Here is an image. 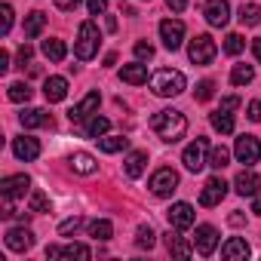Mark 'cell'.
<instances>
[{
	"instance_id": "83f0119b",
	"label": "cell",
	"mask_w": 261,
	"mask_h": 261,
	"mask_svg": "<svg viewBox=\"0 0 261 261\" xmlns=\"http://www.w3.org/2000/svg\"><path fill=\"white\" fill-rule=\"evenodd\" d=\"M108 129H111V120H108V117H98V114H92V117H89V123H86V136L98 142L101 136H108Z\"/></svg>"
},
{
	"instance_id": "74e56055",
	"label": "cell",
	"mask_w": 261,
	"mask_h": 261,
	"mask_svg": "<svg viewBox=\"0 0 261 261\" xmlns=\"http://www.w3.org/2000/svg\"><path fill=\"white\" fill-rule=\"evenodd\" d=\"M212 95H215V83H212V80H203V83L197 86V92H194L197 101H209Z\"/></svg>"
},
{
	"instance_id": "3957f363",
	"label": "cell",
	"mask_w": 261,
	"mask_h": 261,
	"mask_svg": "<svg viewBox=\"0 0 261 261\" xmlns=\"http://www.w3.org/2000/svg\"><path fill=\"white\" fill-rule=\"evenodd\" d=\"M98 43H101V34H98L95 22H83V25H80V31H77V43H74V53H77V59H80V62H89V59H95V53H98Z\"/></svg>"
},
{
	"instance_id": "5bb4252c",
	"label": "cell",
	"mask_w": 261,
	"mask_h": 261,
	"mask_svg": "<svg viewBox=\"0 0 261 261\" xmlns=\"http://www.w3.org/2000/svg\"><path fill=\"white\" fill-rule=\"evenodd\" d=\"M13 154H16L19 160L31 163V160L40 157V142L31 139V136H19V139H13Z\"/></svg>"
},
{
	"instance_id": "8d00e7d4",
	"label": "cell",
	"mask_w": 261,
	"mask_h": 261,
	"mask_svg": "<svg viewBox=\"0 0 261 261\" xmlns=\"http://www.w3.org/2000/svg\"><path fill=\"white\" fill-rule=\"evenodd\" d=\"M31 212H49V200L43 191H31V203H28Z\"/></svg>"
},
{
	"instance_id": "2e32d148",
	"label": "cell",
	"mask_w": 261,
	"mask_h": 261,
	"mask_svg": "<svg viewBox=\"0 0 261 261\" xmlns=\"http://www.w3.org/2000/svg\"><path fill=\"white\" fill-rule=\"evenodd\" d=\"M98 101H101V95L92 89V92H86V98H83L80 105H74V108L68 111V117H71L74 123H80V120H86V117H92V114L98 111Z\"/></svg>"
},
{
	"instance_id": "277c9868",
	"label": "cell",
	"mask_w": 261,
	"mask_h": 261,
	"mask_svg": "<svg viewBox=\"0 0 261 261\" xmlns=\"http://www.w3.org/2000/svg\"><path fill=\"white\" fill-rule=\"evenodd\" d=\"M215 53H218V46H215V40H212L209 34H197V37L188 43V59H191L194 65H209V62L215 59Z\"/></svg>"
},
{
	"instance_id": "4fadbf2b",
	"label": "cell",
	"mask_w": 261,
	"mask_h": 261,
	"mask_svg": "<svg viewBox=\"0 0 261 261\" xmlns=\"http://www.w3.org/2000/svg\"><path fill=\"white\" fill-rule=\"evenodd\" d=\"M4 243H7L10 252H28L34 246V233L28 227H10L7 237H4Z\"/></svg>"
},
{
	"instance_id": "f546056e",
	"label": "cell",
	"mask_w": 261,
	"mask_h": 261,
	"mask_svg": "<svg viewBox=\"0 0 261 261\" xmlns=\"http://www.w3.org/2000/svg\"><path fill=\"white\" fill-rule=\"evenodd\" d=\"M255 80V68L252 65H233V71H230V83L233 86H249Z\"/></svg>"
},
{
	"instance_id": "bcb514c9",
	"label": "cell",
	"mask_w": 261,
	"mask_h": 261,
	"mask_svg": "<svg viewBox=\"0 0 261 261\" xmlns=\"http://www.w3.org/2000/svg\"><path fill=\"white\" fill-rule=\"evenodd\" d=\"M56 7L68 13V10H77V7H80V0H56Z\"/></svg>"
},
{
	"instance_id": "44dd1931",
	"label": "cell",
	"mask_w": 261,
	"mask_h": 261,
	"mask_svg": "<svg viewBox=\"0 0 261 261\" xmlns=\"http://www.w3.org/2000/svg\"><path fill=\"white\" fill-rule=\"evenodd\" d=\"M258 185H261V181H258V175H255L252 169H243V172L233 178V188H237L240 197H255V194H258Z\"/></svg>"
},
{
	"instance_id": "ab89813d",
	"label": "cell",
	"mask_w": 261,
	"mask_h": 261,
	"mask_svg": "<svg viewBox=\"0 0 261 261\" xmlns=\"http://www.w3.org/2000/svg\"><path fill=\"white\" fill-rule=\"evenodd\" d=\"M136 246H139V249H151V246H154V230H151V227H139Z\"/></svg>"
},
{
	"instance_id": "f6af8a7d",
	"label": "cell",
	"mask_w": 261,
	"mask_h": 261,
	"mask_svg": "<svg viewBox=\"0 0 261 261\" xmlns=\"http://www.w3.org/2000/svg\"><path fill=\"white\" fill-rule=\"evenodd\" d=\"M31 56H34V49H31L28 43H22V46H19V62L25 65V62H31Z\"/></svg>"
},
{
	"instance_id": "4dcf8cb0",
	"label": "cell",
	"mask_w": 261,
	"mask_h": 261,
	"mask_svg": "<svg viewBox=\"0 0 261 261\" xmlns=\"http://www.w3.org/2000/svg\"><path fill=\"white\" fill-rule=\"evenodd\" d=\"M111 233H114V224L108 221V218H95V221H89V237L92 240H111Z\"/></svg>"
},
{
	"instance_id": "9c48e42d",
	"label": "cell",
	"mask_w": 261,
	"mask_h": 261,
	"mask_svg": "<svg viewBox=\"0 0 261 261\" xmlns=\"http://www.w3.org/2000/svg\"><path fill=\"white\" fill-rule=\"evenodd\" d=\"M224 194H227V181L221 178V175H212V178H206V185H203V191H200V206H218L221 200H224Z\"/></svg>"
},
{
	"instance_id": "e575fe53",
	"label": "cell",
	"mask_w": 261,
	"mask_h": 261,
	"mask_svg": "<svg viewBox=\"0 0 261 261\" xmlns=\"http://www.w3.org/2000/svg\"><path fill=\"white\" fill-rule=\"evenodd\" d=\"M7 95H10V101L22 105V101H28V98H31V86H28V83H22V80H19V83H10V92H7Z\"/></svg>"
},
{
	"instance_id": "c3c4849f",
	"label": "cell",
	"mask_w": 261,
	"mask_h": 261,
	"mask_svg": "<svg viewBox=\"0 0 261 261\" xmlns=\"http://www.w3.org/2000/svg\"><path fill=\"white\" fill-rule=\"evenodd\" d=\"M166 7H169L172 13H181V10L188 7V0H166Z\"/></svg>"
},
{
	"instance_id": "681fc988",
	"label": "cell",
	"mask_w": 261,
	"mask_h": 261,
	"mask_svg": "<svg viewBox=\"0 0 261 261\" xmlns=\"http://www.w3.org/2000/svg\"><path fill=\"white\" fill-rule=\"evenodd\" d=\"M221 108H227V111H233V108H240V98H237V95H227V98L221 101Z\"/></svg>"
},
{
	"instance_id": "d6a6232c",
	"label": "cell",
	"mask_w": 261,
	"mask_h": 261,
	"mask_svg": "<svg viewBox=\"0 0 261 261\" xmlns=\"http://www.w3.org/2000/svg\"><path fill=\"white\" fill-rule=\"evenodd\" d=\"M227 163H230V151H227L224 145H218V148L209 151V166H212V169H224Z\"/></svg>"
},
{
	"instance_id": "7bdbcfd3",
	"label": "cell",
	"mask_w": 261,
	"mask_h": 261,
	"mask_svg": "<svg viewBox=\"0 0 261 261\" xmlns=\"http://www.w3.org/2000/svg\"><path fill=\"white\" fill-rule=\"evenodd\" d=\"M86 10H89V16H101L108 10V0H86Z\"/></svg>"
},
{
	"instance_id": "ac0fdd59",
	"label": "cell",
	"mask_w": 261,
	"mask_h": 261,
	"mask_svg": "<svg viewBox=\"0 0 261 261\" xmlns=\"http://www.w3.org/2000/svg\"><path fill=\"white\" fill-rule=\"evenodd\" d=\"M120 80L129 83V86H142V83H148V65H142V62L123 65V68H120Z\"/></svg>"
},
{
	"instance_id": "d6986e66",
	"label": "cell",
	"mask_w": 261,
	"mask_h": 261,
	"mask_svg": "<svg viewBox=\"0 0 261 261\" xmlns=\"http://www.w3.org/2000/svg\"><path fill=\"white\" fill-rule=\"evenodd\" d=\"M43 95H46L49 105L65 101V95H68V80H65V77H46V80H43Z\"/></svg>"
},
{
	"instance_id": "8992f818",
	"label": "cell",
	"mask_w": 261,
	"mask_h": 261,
	"mask_svg": "<svg viewBox=\"0 0 261 261\" xmlns=\"http://www.w3.org/2000/svg\"><path fill=\"white\" fill-rule=\"evenodd\" d=\"M148 188H151V194H154V197H172V191L178 188V172H175V169H169V166H160V169L151 175Z\"/></svg>"
},
{
	"instance_id": "60d3db41",
	"label": "cell",
	"mask_w": 261,
	"mask_h": 261,
	"mask_svg": "<svg viewBox=\"0 0 261 261\" xmlns=\"http://www.w3.org/2000/svg\"><path fill=\"white\" fill-rule=\"evenodd\" d=\"M0 16H4V19H0V31L10 34V28H13V7L4 4V7H0Z\"/></svg>"
},
{
	"instance_id": "7402d4cb",
	"label": "cell",
	"mask_w": 261,
	"mask_h": 261,
	"mask_svg": "<svg viewBox=\"0 0 261 261\" xmlns=\"http://www.w3.org/2000/svg\"><path fill=\"white\" fill-rule=\"evenodd\" d=\"M19 120H22V126H25V129L53 126V117H49L46 111H40V108H28V111H22V114H19Z\"/></svg>"
},
{
	"instance_id": "5b68a950",
	"label": "cell",
	"mask_w": 261,
	"mask_h": 261,
	"mask_svg": "<svg viewBox=\"0 0 261 261\" xmlns=\"http://www.w3.org/2000/svg\"><path fill=\"white\" fill-rule=\"evenodd\" d=\"M181 163H185L188 172H200L203 166H209V142H206V139L191 142V145L185 148V154H181Z\"/></svg>"
},
{
	"instance_id": "f907efd6",
	"label": "cell",
	"mask_w": 261,
	"mask_h": 261,
	"mask_svg": "<svg viewBox=\"0 0 261 261\" xmlns=\"http://www.w3.org/2000/svg\"><path fill=\"white\" fill-rule=\"evenodd\" d=\"M46 258H62V246H49L46 249Z\"/></svg>"
},
{
	"instance_id": "30bf717a",
	"label": "cell",
	"mask_w": 261,
	"mask_h": 261,
	"mask_svg": "<svg viewBox=\"0 0 261 261\" xmlns=\"http://www.w3.org/2000/svg\"><path fill=\"white\" fill-rule=\"evenodd\" d=\"M203 16H206V22L212 28H224L230 22V4H227V0H206Z\"/></svg>"
},
{
	"instance_id": "1f68e13d",
	"label": "cell",
	"mask_w": 261,
	"mask_h": 261,
	"mask_svg": "<svg viewBox=\"0 0 261 261\" xmlns=\"http://www.w3.org/2000/svg\"><path fill=\"white\" fill-rule=\"evenodd\" d=\"M62 258H77V261H89L92 258V252H89V246H83V243H71V246H65L62 249Z\"/></svg>"
},
{
	"instance_id": "7a4b0ae2",
	"label": "cell",
	"mask_w": 261,
	"mask_h": 261,
	"mask_svg": "<svg viewBox=\"0 0 261 261\" xmlns=\"http://www.w3.org/2000/svg\"><path fill=\"white\" fill-rule=\"evenodd\" d=\"M185 86H188V80H185V74L175 71V68H160V71L151 77V92L160 95V98H172V95L185 92Z\"/></svg>"
},
{
	"instance_id": "ffe728a7",
	"label": "cell",
	"mask_w": 261,
	"mask_h": 261,
	"mask_svg": "<svg viewBox=\"0 0 261 261\" xmlns=\"http://www.w3.org/2000/svg\"><path fill=\"white\" fill-rule=\"evenodd\" d=\"M145 169H148V154H145V151H133V154L123 160V172H126L129 178H142Z\"/></svg>"
},
{
	"instance_id": "b9f144b4",
	"label": "cell",
	"mask_w": 261,
	"mask_h": 261,
	"mask_svg": "<svg viewBox=\"0 0 261 261\" xmlns=\"http://www.w3.org/2000/svg\"><path fill=\"white\" fill-rule=\"evenodd\" d=\"M136 59H139V62L154 59V46H151V43H145V40H139V43H136Z\"/></svg>"
},
{
	"instance_id": "7dc6e473",
	"label": "cell",
	"mask_w": 261,
	"mask_h": 261,
	"mask_svg": "<svg viewBox=\"0 0 261 261\" xmlns=\"http://www.w3.org/2000/svg\"><path fill=\"white\" fill-rule=\"evenodd\" d=\"M7 71H10V53L0 49V74H7Z\"/></svg>"
},
{
	"instance_id": "f5cc1de1",
	"label": "cell",
	"mask_w": 261,
	"mask_h": 261,
	"mask_svg": "<svg viewBox=\"0 0 261 261\" xmlns=\"http://www.w3.org/2000/svg\"><path fill=\"white\" fill-rule=\"evenodd\" d=\"M252 212L261 215V194H255V203H252Z\"/></svg>"
},
{
	"instance_id": "f1b7e54d",
	"label": "cell",
	"mask_w": 261,
	"mask_h": 261,
	"mask_svg": "<svg viewBox=\"0 0 261 261\" xmlns=\"http://www.w3.org/2000/svg\"><path fill=\"white\" fill-rule=\"evenodd\" d=\"M98 148H101L105 154H120V151L129 148V139H126V136H101V139H98Z\"/></svg>"
},
{
	"instance_id": "e0dca14e",
	"label": "cell",
	"mask_w": 261,
	"mask_h": 261,
	"mask_svg": "<svg viewBox=\"0 0 261 261\" xmlns=\"http://www.w3.org/2000/svg\"><path fill=\"white\" fill-rule=\"evenodd\" d=\"M221 258L224 261H246L249 258V243L243 237H230L224 246H221Z\"/></svg>"
},
{
	"instance_id": "ba28073f",
	"label": "cell",
	"mask_w": 261,
	"mask_h": 261,
	"mask_svg": "<svg viewBox=\"0 0 261 261\" xmlns=\"http://www.w3.org/2000/svg\"><path fill=\"white\" fill-rule=\"evenodd\" d=\"M233 154H237V160H240V163L252 166V163H258V160H261V142H258L255 136H240V139H237V145H233Z\"/></svg>"
},
{
	"instance_id": "52a82bcc",
	"label": "cell",
	"mask_w": 261,
	"mask_h": 261,
	"mask_svg": "<svg viewBox=\"0 0 261 261\" xmlns=\"http://www.w3.org/2000/svg\"><path fill=\"white\" fill-rule=\"evenodd\" d=\"M160 40H163L166 49L175 53V49L185 43V22H181V19H166V22H160Z\"/></svg>"
},
{
	"instance_id": "836d02e7",
	"label": "cell",
	"mask_w": 261,
	"mask_h": 261,
	"mask_svg": "<svg viewBox=\"0 0 261 261\" xmlns=\"http://www.w3.org/2000/svg\"><path fill=\"white\" fill-rule=\"evenodd\" d=\"M240 22L243 25H258L261 22V7L258 4H243L240 7Z\"/></svg>"
},
{
	"instance_id": "f35d334b",
	"label": "cell",
	"mask_w": 261,
	"mask_h": 261,
	"mask_svg": "<svg viewBox=\"0 0 261 261\" xmlns=\"http://www.w3.org/2000/svg\"><path fill=\"white\" fill-rule=\"evenodd\" d=\"M80 224H83V218H80V215H74V218H68V221H62V224H59V233H62V237H71V233H77V230H80Z\"/></svg>"
},
{
	"instance_id": "4316f807",
	"label": "cell",
	"mask_w": 261,
	"mask_h": 261,
	"mask_svg": "<svg viewBox=\"0 0 261 261\" xmlns=\"http://www.w3.org/2000/svg\"><path fill=\"white\" fill-rule=\"evenodd\" d=\"M43 56L49 59V62H65V56H68V46H65V40H59V37H49V40H43Z\"/></svg>"
},
{
	"instance_id": "6da1fadb",
	"label": "cell",
	"mask_w": 261,
	"mask_h": 261,
	"mask_svg": "<svg viewBox=\"0 0 261 261\" xmlns=\"http://www.w3.org/2000/svg\"><path fill=\"white\" fill-rule=\"evenodd\" d=\"M151 129L163 139V142H178L185 133H188V117L181 111H157L151 117Z\"/></svg>"
},
{
	"instance_id": "cb8c5ba5",
	"label": "cell",
	"mask_w": 261,
	"mask_h": 261,
	"mask_svg": "<svg viewBox=\"0 0 261 261\" xmlns=\"http://www.w3.org/2000/svg\"><path fill=\"white\" fill-rule=\"evenodd\" d=\"M166 249L172 252V255H178V258H191L194 255V246L185 240V237H178V233H166Z\"/></svg>"
},
{
	"instance_id": "d590c367",
	"label": "cell",
	"mask_w": 261,
	"mask_h": 261,
	"mask_svg": "<svg viewBox=\"0 0 261 261\" xmlns=\"http://www.w3.org/2000/svg\"><path fill=\"white\" fill-rule=\"evenodd\" d=\"M243 46H246V40H243L240 34H227V37H224V53H227V56H240Z\"/></svg>"
},
{
	"instance_id": "d4e9b609",
	"label": "cell",
	"mask_w": 261,
	"mask_h": 261,
	"mask_svg": "<svg viewBox=\"0 0 261 261\" xmlns=\"http://www.w3.org/2000/svg\"><path fill=\"white\" fill-rule=\"evenodd\" d=\"M212 129H215V133H221V136H230L233 133V114L227 108H218L212 114Z\"/></svg>"
},
{
	"instance_id": "484cf974",
	"label": "cell",
	"mask_w": 261,
	"mask_h": 261,
	"mask_svg": "<svg viewBox=\"0 0 261 261\" xmlns=\"http://www.w3.org/2000/svg\"><path fill=\"white\" fill-rule=\"evenodd\" d=\"M43 28H46V13L37 10V13H28V16H25V37L34 40V37L43 34Z\"/></svg>"
},
{
	"instance_id": "816d5d0a",
	"label": "cell",
	"mask_w": 261,
	"mask_h": 261,
	"mask_svg": "<svg viewBox=\"0 0 261 261\" xmlns=\"http://www.w3.org/2000/svg\"><path fill=\"white\" fill-rule=\"evenodd\" d=\"M252 53H255V59L261 62V37H258V40H252Z\"/></svg>"
},
{
	"instance_id": "8fae6325",
	"label": "cell",
	"mask_w": 261,
	"mask_h": 261,
	"mask_svg": "<svg viewBox=\"0 0 261 261\" xmlns=\"http://www.w3.org/2000/svg\"><path fill=\"white\" fill-rule=\"evenodd\" d=\"M28 188H31L28 175H7L4 181H0V197L4 200H19V197L28 194Z\"/></svg>"
},
{
	"instance_id": "9a60e30c",
	"label": "cell",
	"mask_w": 261,
	"mask_h": 261,
	"mask_svg": "<svg viewBox=\"0 0 261 261\" xmlns=\"http://www.w3.org/2000/svg\"><path fill=\"white\" fill-rule=\"evenodd\" d=\"M166 215H169V224L175 230H188L194 224V206L191 203H172V209Z\"/></svg>"
},
{
	"instance_id": "ee69618b",
	"label": "cell",
	"mask_w": 261,
	"mask_h": 261,
	"mask_svg": "<svg viewBox=\"0 0 261 261\" xmlns=\"http://www.w3.org/2000/svg\"><path fill=\"white\" fill-rule=\"evenodd\" d=\"M249 120H252V123H258V120H261V101H258V98H255V101H249Z\"/></svg>"
},
{
	"instance_id": "603a6c76",
	"label": "cell",
	"mask_w": 261,
	"mask_h": 261,
	"mask_svg": "<svg viewBox=\"0 0 261 261\" xmlns=\"http://www.w3.org/2000/svg\"><path fill=\"white\" fill-rule=\"evenodd\" d=\"M71 169L77 172V175H92V172H98V163H95V157L92 154H86V151H77V154H71Z\"/></svg>"
},
{
	"instance_id": "7c38bea8",
	"label": "cell",
	"mask_w": 261,
	"mask_h": 261,
	"mask_svg": "<svg viewBox=\"0 0 261 261\" xmlns=\"http://www.w3.org/2000/svg\"><path fill=\"white\" fill-rule=\"evenodd\" d=\"M194 249H197L200 255H212V252L218 249V230H215L212 224H200L197 233H194Z\"/></svg>"
}]
</instances>
